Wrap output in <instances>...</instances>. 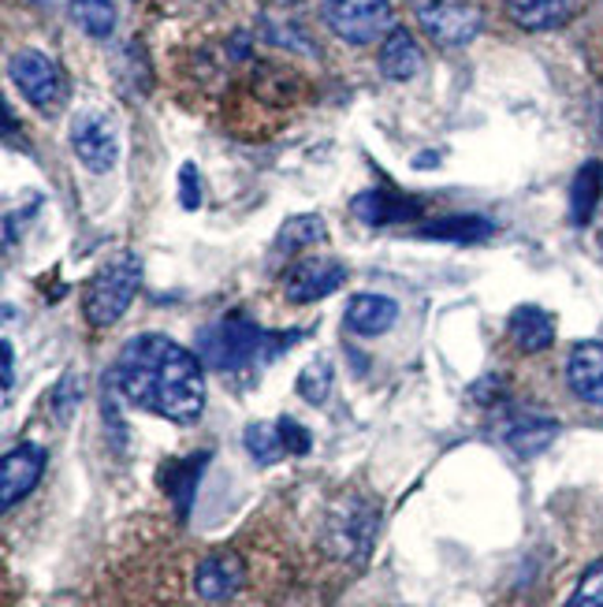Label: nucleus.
Here are the masks:
<instances>
[{
    "label": "nucleus",
    "instance_id": "a878e982",
    "mask_svg": "<svg viewBox=\"0 0 603 607\" xmlns=\"http://www.w3.org/2000/svg\"><path fill=\"white\" fill-rule=\"evenodd\" d=\"M328 392H331V362L328 358H317V362H309L306 370L298 373V395L306 403L320 406L328 400Z\"/></svg>",
    "mask_w": 603,
    "mask_h": 607
},
{
    "label": "nucleus",
    "instance_id": "2eb2a0df",
    "mask_svg": "<svg viewBox=\"0 0 603 607\" xmlns=\"http://www.w3.org/2000/svg\"><path fill=\"white\" fill-rule=\"evenodd\" d=\"M503 4L521 30H556L570 23L585 8V0H503Z\"/></svg>",
    "mask_w": 603,
    "mask_h": 607
},
{
    "label": "nucleus",
    "instance_id": "0eeeda50",
    "mask_svg": "<svg viewBox=\"0 0 603 607\" xmlns=\"http://www.w3.org/2000/svg\"><path fill=\"white\" fill-rule=\"evenodd\" d=\"M8 75H12V83L19 86V94L27 97L34 108H42V113H53L64 102L67 86H64V72L56 67L53 56L38 53V49H19L8 60Z\"/></svg>",
    "mask_w": 603,
    "mask_h": 607
},
{
    "label": "nucleus",
    "instance_id": "6ab92c4d",
    "mask_svg": "<svg viewBox=\"0 0 603 607\" xmlns=\"http://www.w3.org/2000/svg\"><path fill=\"white\" fill-rule=\"evenodd\" d=\"M600 194H603V164L585 161L578 168L574 183H570V221H574V227L592 224L596 205H600Z\"/></svg>",
    "mask_w": 603,
    "mask_h": 607
},
{
    "label": "nucleus",
    "instance_id": "f8f14e48",
    "mask_svg": "<svg viewBox=\"0 0 603 607\" xmlns=\"http://www.w3.org/2000/svg\"><path fill=\"white\" fill-rule=\"evenodd\" d=\"M261 34L279 49H290V53H306V56L317 53L314 38H309V30H306V19H302L298 8L287 4V0L265 8V15H261Z\"/></svg>",
    "mask_w": 603,
    "mask_h": 607
},
{
    "label": "nucleus",
    "instance_id": "dca6fc26",
    "mask_svg": "<svg viewBox=\"0 0 603 607\" xmlns=\"http://www.w3.org/2000/svg\"><path fill=\"white\" fill-rule=\"evenodd\" d=\"M399 321V306L388 295H355L347 306V328L355 336H384Z\"/></svg>",
    "mask_w": 603,
    "mask_h": 607
},
{
    "label": "nucleus",
    "instance_id": "4be33fe9",
    "mask_svg": "<svg viewBox=\"0 0 603 607\" xmlns=\"http://www.w3.org/2000/svg\"><path fill=\"white\" fill-rule=\"evenodd\" d=\"M243 440H246L250 459H254L257 466H273V462H279L287 455V444H284V433H279V425L254 422V425H246Z\"/></svg>",
    "mask_w": 603,
    "mask_h": 607
},
{
    "label": "nucleus",
    "instance_id": "9b49d317",
    "mask_svg": "<svg viewBox=\"0 0 603 607\" xmlns=\"http://www.w3.org/2000/svg\"><path fill=\"white\" fill-rule=\"evenodd\" d=\"M246 582V566L239 560L235 552H213L198 563L194 571V589L201 600L209 604H220V600H231Z\"/></svg>",
    "mask_w": 603,
    "mask_h": 607
},
{
    "label": "nucleus",
    "instance_id": "bb28decb",
    "mask_svg": "<svg viewBox=\"0 0 603 607\" xmlns=\"http://www.w3.org/2000/svg\"><path fill=\"white\" fill-rule=\"evenodd\" d=\"M567 607H603V560H596L581 574L574 596H570Z\"/></svg>",
    "mask_w": 603,
    "mask_h": 607
},
{
    "label": "nucleus",
    "instance_id": "4468645a",
    "mask_svg": "<svg viewBox=\"0 0 603 607\" xmlns=\"http://www.w3.org/2000/svg\"><path fill=\"white\" fill-rule=\"evenodd\" d=\"M350 213L358 216L361 224L369 227H384V224H406V221H417V202L410 198H399L391 191H361L355 202H350Z\"/></svg>",
    "mask_w": 603,
    "mask_h": 607
},
{
    "label": "nucleus",
    "instance_id": "7c9ffc66",
    "mask_svg": "<svg viewBox=\"0 0 603 607\" xmlns=\"http://www.w3.org/2000/svg\"><path fill=\"white\" fill-rule=\"evenodd\" d=\"M0 347H4V392H8L12 381H15V351H12V343H8V340Z\"/></svg>",
    "mask_w": 603,
    "mask_h": 607
},
{
    "label": "nucleus",
    "instance_id": "c756f323",
    "mask_svg": "<svg viewBox=\"0 0 603 607\" xmlns=\"http://www.w3.org/2000/svg\"><path fill=\"white\" fill-rule=\"evenodd\" d=\"M179 202H183V209L201 205V179L194 164H183V172H179Z\"/></svg>",
    "mask_w": 603,
    "mask_h": 607
},
{
    "label": "nucleus",
    "instance_id": "7ed1b4c3",
    "mask_svg": "<svg viewBox=\"0 0 603 607\" xmlns=\"http://www.w3.org/2000/svg\"><path fill=\"white\" fill-rule=\"evenodd\" d=\"M142 284V257L135 251H119L89 276L83 291V313L94 328H113L127 306L135 302V291Z\"/></svg>",
    "mask_w": 603,
    "mask_h": 607
},
{
    "label": "nucleus",
    "instance_id": "cd10ccee",
    "mask_svg": "<svg viewBox=\"0 0 603 607\" xmlns=\"http://www.w3.org/2000/svg\"><path fill=\"white\" fill-rule=\"evenodd\" d=\"M78 400H83V381H78V373H64V381H60L53 392V411L60 422H72Z\"/></svg>",
    "mask_w": 603,
    "mask_h": 607
},
{
    "label": "nucleus",
    "instance_id": "5701e85b",
    "mask_svg": "<svg viewBox=\"0 0 603 607\" xmlns=\"http://www.w3.org/2000/svg\"><path fill=\"white\" fill-rule=\"evenodd\" d=\"M72 19L89 38H108L116 30V0H72Z\"/></svg>",
    "mask_w": 603,
    "mask_h": 607
},
{
    "label": "nucleus",
    "instance_id": "393cba45",
    "mask_svg": "<svg viewBox=\"0 0 603 607\" xmlns=\"http://www.w3.org/2000/svg\"><path fill=\"white\" fill-rule=\"evenodd\" d=\"M429 238H455V243H477V238L491 235V224L485 216H451V221H436L425 227Z\"/></svg>",
    "mask_w": 603,
    "mask_h": 607
},
{
    "label": "nucleus",
    "instance_id": "423d86ee",
    "mask_svg": "<svg viewBox=\"0 0 603 607\" xmlns=\"http://www.w3.org/2000/svg\"><path fill=\"white\" fill-rule=\"evenodd\" d=\"M320 15L350 45H369L395 30L388 0H320Z\"/></svg>",
    "mask_w": 603,
    "mask_h": 607
},
{
    "label": "nucleus",
    "instance_id": "a211bd4d",
    "mask_svg": "<svg viewBox=\"0 0 603 607\" xmlns=\"http://www.w3.org/2000/svg\"><path fill=\"white\" fill-rule=\"evenodd\" d=\"M510 340L526 354H540L556 343V321H551V313L540 310V306H518V310L510 313Z\"/></svg>",
    "mask_w": 603,
    "mask_h": 607
},
{
    "label": "nucleus",
    "instance_id": "ddd939ff",
    "mask_svg": "<svg viewBox=\"0 0 603 607\" xmlns=\"http://www.w3.org/2000/svg\"><path fill=\"white\" fill-rule=\"evenodd\" d=\"M567 381L578 400L603 406V340L578 343L567 362Z\"/></svg>",
    "mask_w": 603,
    "mask_h": 607
},
{
    "label": "nucleus",
    "instance_id": "9d476101",
    "mask_svg": "<svg viewBox=\"0 0 603 607\" xmlns=\"http://www.w3.org/2000/svg\"><path fill=\"white\" fill-rule=\"evenodd\" d=\"M45 462L49 455L38 444H19L15 451L4 455V462H0V503H4V511H12L23 496L34 492V484L45 473Z\"/></svg>",
    "mask_w": 603,
    "mask_h": 607
},
{
    "label": "nucleus",
    "instance_id": "aec40b11",
    "mask_svg": "<svg viewBox=\"0 0 603 607\" xmlns=\"http://www.w3.org/2000/svg\"><path fill=\"white\" fill-rule=\"evenodd\" d=\"M556 433H559V422H556V417H544V414H521V417H515V422L507 425L503 440L515 447L518 455H540L551 440H556Z\"/></svg>",
    "mask_w": 603,
    "mask_h": 607
},
{
    "label": "nucleus",
    "instance_id": "f03ea898",
    "mask_svg": "<svg viewBox=\"0 0 603 607\" xmlns=\"http://www.w3.org/2000/svg\"><path fill=\"white\" fill-rule=\"evenodd\" d=\"M295 340L298 336L265 332V328L250 321L246 313H224L198 332V358L201 365H209V370L216 373H239V370H250V365L273 362V358Z\"/></svg>",
    "mask_w": 603,
    "mask_h": 607
},
{
    "label": "nucleus",
    "instance_id": "b1692460",
    "mask_svg": "<svg viewBox=\"0 0 603 607\" xmlns=\"http://www.w3.org/2000/svg\"><path fill=\"white\" fill-rule=\"evenodd\" d=\"M325 221L317 213H302V216H290V221L279 227V238L276 243L284 251H302V246H314V243H325Z\"/></svg>",
    "mask_w": 603,
    "mask_h": 607
},
{
    "label": "nucleus",
    "instance_id": "6e6552de",
    "mask_svg": "<svg viewBox=\"0 0 603 607\" xmlns=\"http://www.w3.org/2000/svg\"><path fill=\"white\" fill-rule=\"evenodd\" d=\"M343 284H347V265L339 262V257H331V254L298 257V262L284 273V295L298 306L317 302V298H328Z\"/></svg>",
    "mask_w": 603,
    "mask_h": 607
},
{
    "label": "nucleus",
    "instance_id": "1a4fd4ad",
    "mask_svg": "<svg viewBox=\"0 0 603 607\" xmlns=\"http://www.w3.org/2000/svg\"><path fill=\"white\" fill-rule=\"evenodd\" d=\"M377 533V511L361 500H347L331 511L328 519V536H331V549L336 555H366L369 544H373Z\"/></svg>",
    "mask_w": 603,
    "mask_h": 607
},
{
    "label": "nucleus",
    "instance_id": "20e7f679",
    "mask_svg": "<svg viewBox=\"0 0 603 607\" xmlns=\"http://www.w3.org/2000/svg\"><path fill=\"white\" fill-rule=\"evenodd\" d=\"M119 146L124 142H119V124L113 113L86 105L72 116V149L94 175L113 172L119 161Z\"/></svg>",
    "mask_w": 603,
    "mask_h": 607
},
{
    "label": "nucleus",
    "instance_id": "412c9836",
    "mask_svg": "<svg viewBox=\"0 0 603 607\" xmlns=\"http://www.w3.org/2000/svg\"><path fill=\"white\" fill-rule=\"evenodd\" d=\"M201 466H205V455H194V459L172 462L165 470V489L176 500V511L183 514V519H187L190 500H194V489H198V481H201Z\"/></svg>",
    "mask_w": 603,
    "mask_h": 607
},
{
    "label": "nucleus",
    "instance_id": "2f4dec72",
    "mask_svg": "<svg viewBox=\"0 0 603 607\" xmlns=\"http://www.w3.org/2000/svg\"><path fill=\"white\" fill-rule=\"evenodd\" d=\"M592 116H596V131L603 135V83L596 89V102H592Z\"/></svg>",
    "mask_w": 603,
    "mask_h": 607
},
{
    "label": "nucleus",
    "instance_id": "c85d7f7f",
    "mask_svg": "<svg viewBox=\"0 0 603 607\" xmlns=\"http://www.w3.org/2000/svg\"><path fill=\"white\" fill-rule=\"evenodd\" d=\"M279 433H284V444H287V455H306L309 451V429H302L295 417H279Z\"/></svg>",
    "mask_w": 603,
    "mask_h": 607
},
{
    "label": "nucleus",
    "instance_id": "f3484780",
    "mask_svg": "<svg viewBox=\"0 0 603 607\" xmlns=\"http://www.w3.org/2000/svg\"><path fill=\"white\" fill-rule=\"evenodd\" d=\"M421 64H425V60H421L414 34L402 26L391 30L384 45H380V72H384V78H391V83H410V78L421 72Z\"/></svg>",
    "mask_w": 603,
    "mask_h": 607
},
{
    "label": "nucleus",
    "instance_id": "39448f33",
    "mask_svg": "<svg viewBox=\"0 0 603 607\" xmlns=\"http://www.w3.org/2000/svg\"><path fill=\"white\" fill-rule=\"evenodd\" d=\"M417 23L440 49H462L485 26V8L480 0H425L417 8Z\"/></svg>",
    "mask_w": 603,
    "mask_h": 607
},
{
    "label": "nucleus",
    "instance_id": "f257e3e1",
    "mask_svg": "<svg viewBox=\"0 0 603 607\" xmlns=\"http://www.w3.org/2000/svg\"><path fill=\"white\" fill-rule=\"evenodd\" d=\"M113 381L130 406H142V411L168 417L176 425L198 422L201 411H205L201 358H194L168 336H135L119 351Z\"/></svg>",
    "mask_w": 603,
    "mask_h": 607
}]
</instances>
